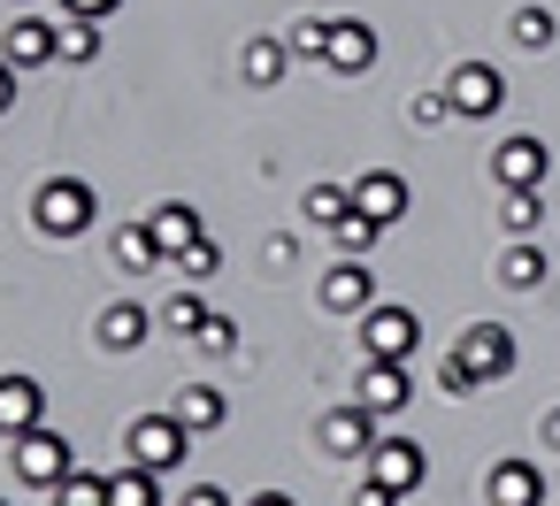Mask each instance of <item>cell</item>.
Here are the masks:
<instances>
[{
    "instance_id": "obj_1",
    "label": "cell",
    "mask_w": 560,
    "mask_h": 506,
    "mask_svg": "<svg viewBox=\"0 0 560 506\" xmlns=\"http://www.w3.org/2000/svg\"><path fill=\"white\" fill-rule=\"evenodd\" d=\"M93 185L85 177H47L39 192H32V223L47 231V238H85L93 231Z\"/></svg>"
},
{
    "instance_id": "obj_2",
    "label": "cell",
    "mask_w": 560,
    "mask_h": 506,
    "mask_svg": "<svg viewBox=\"0 0 560 506\" xmlns=\"http://www.w3.org/2000/svg\"><path fill=\"white\" fill-rule=\"evenodd\" d=\"M9 468H16V483H24V491H62V483L78 475L70 437H62V429H47V422L16 437V460H9Z\"/></svg>"
},
{
    "instance_id": "obj_3",
    "label": "cell",
    "mask_w": 560,
    "mask_h": 506,
    "mask_svg": "<svg viewBox=\"0 0 560 506\" xmlns=\"http://www.w3.org/2000/svg\"><path fill=\"white\" fill-rule=\"evenodd\" d=\"M124 452L139 460V468H154V475H170L185 452H192V429L177 422V407H162V414H139L131 422V437H124Z\"/></svg>"
},
{
    "instance_id": "obj_4",
    "label": "cell",
    "mask_w": 560,
    "mask_h": 506,
    "mask_svg": "<svg viewBox=\"0 0 560 506\" xmlns=\"http://www.w3.org/2000/svg\"><path fill=\"white\" fill-rule=\"evenodd\" d=\"M445 101H453V116L483 123V116H499V108H506V78H499L491 62H460V70L445 78Z\"/></svg>"
},
{
    "instance_id": "obj_5",
    "label": "cell",
    "mask_w": 560,
    "mask_h": 506,
    "mask_svg": "<svg viewBox=\"0 0 560 506\" xmlns=\"http://www.w3.org/2000/svg\"><path fill=\"white\" fill-rule=\"evenodd\" d=\"M415 338H422L415 307H384V299H376V307L361 315V353H369V361H407Z\"/></svg>"
},
{
    "instance_id": "obj_6",
    "label": "cell",
    "mask_w": 560,
    "mask_h": 506,
    "mask_svg": "<svg viewBox=\"0 0 560 506\" xmlns=\"http://www.w3.org/2000/svg\"><path fill=\"white\" fill-rule=\"evenodd\" d=\"M453 353H460L483 384H506V376H514V330H506V322H468V330L453 338Z\"/></svg>"
},
{
    "instance_id": "obj_7",
    "label": "cell",
    "mask_w": 560,
    "mask_h": 506,
    "mask_svg": "<svg viewBox=\"0 0 560 506\" xmlns=\"http://www.w3.org/2000/svg\"><path fill=\"white\" fill-rule=\"evenodd\" d=\"M361 475H376L384 491H422V475H430V460H422V445L415 437H376L369 445V460H361Z\"/></svg>"
},
{
    "instance_id": "obj_8",
    "label": "cell",
    "mask_w": 560,
    "mask_h": 506,
    "mask_svg": "<svg viewBox=\"0 0 560 506\" xmlns=\"http://www.w3.org/2000/svg\"><path fill=\"white\" fill-rule=\"evenodd\" d=\"M376 407H361V399H346V407H330L323 414V452H338V460H369V445H376Z\"/></svg>"
},
{
    "instance_id": "obj_9",
    "label": "cell",
    "mask_w": 560,
    "mask_h": 506,
    "mask_svg": "<svg viewBox=\"0 0 560 506\" xmlns=\"http://www.w3.org/2000/svg\"><path fill=\"white\" fill-rule=\"evenodd\" d=\"M39 422H47V384L24 376V368H16V376H0V437L16 445V437L39 429Z\"/></svg>"
},
{
    "instance_id": "obj_10",
    "label": "cell",
    "mask_w": 560,
    "mask_h": 506,
    "mask_svg": "<svg viewBox=\"0 0 560 506\" xmlns=\"http://www.w3.org/2000/svg\"><path fill=\"white\" fill-rule=\"evenodd\" d=\"M323 70H338V78H361V70H376V32H369L361 16H330Z\"/></svg>"
},
{
    "instance_id": "obj_11",
    "label": "cell",
    "mask_w": 560,
    "mask_h": 506,
    "mask_svg": "<svg viewBox=\"0 0 560 506\" xmlns=\"http://www.w3.org/2000/svg\"><path fill=\"white\" fill-rule=\"evenodd\" d=\"M491 177L514 192V185H545L552 177V154H545V139H529V131H514V139H499V154H491Z\"/></svg>"
},
{
    "instance_id": "obj_12",
    "label": "cell",
    "mask_w": 560,
    "mask_h": 506,
    "mask_svg": "<svg viewBox=\"0 0 560 506\" xmlns=\"http://www.w3.org/2000/svg\"><path fill=\"white\" fill-rule=\"evenodd\" d=\"M323 307L330 315H369L376 307V276H369V254H346L330 276H323Z\"/></svg>"
},
{
    "instance_id": "obj_13",
    "label": "cell",
    "mask_w": 560,
    "mask_h": 506,
    "mask_svg": "<svg viewBox=\"0 0 560 506\" xmlns=\"http://www.w3.org/2000/svg\"><path fill=\"white\" fill-rule=\"evenodd\" d=\"M0 55H9L16 70H39V62H62V32L47 16H16L9 39H0Z\"/></svg>"
},
{
    "instance_id": "obj_14",
    "label": "cell",
    "mask_w": 560,
    "mask_h": 506,
    "mask_svg": "<svg viewBox=\"0 0 560 506\" xmlns=\"http://www.w3.org/2000/svg\"><path fill=\"white\" fill-rule=\"evenodd\" d=\"M147 231H154L162 261H177L185 246H200V238H208V231H200V208H192V200H162V208L147 215Z\"/></svg>"
},
{
    "instance_id": "obj_15",
    "label": "cell",
    "mask_w": 560,
    "mask_h": 506,
    "mask_svg": "<svg viewBox=\"0 0 560 506\" xmlns=\"http://www.w3.org/2000/svg\"><path fill=\"white\" fill-rule=\"evenodd\" d=\"M361 407H376V414H399L407 399H415V384H407V361H361V391H353Z\"/></svg>"
},
{
    "instance_id": "obj_16",
    "label": "cell",
    "mask_w": 560,
    "mask_h": 506,
    "mask_svg": "<svg viewBox=\"0 0 560 506\" xmlns=\"http://www.w3.org/2000/svg\"><path fill=\"white\" fill-rule=\"evenodd\" d=\"M353 208H361V215H376V223L392 231V223L407 215V177H392V169H369V177L353 185Z\"/></svg>"
},
{
    "instance_id": "obj_17",
    "label": "cell",
    "mask_w": 560,
    "mask_h": 506,
    "mask_svg": "<svg viewBox=\"0 0 560 506\" xmlns=\"http://www.w3.org/2000/svg\"><path fill=\"white\" fill-rule=\"evenodd\" d=\"M491 506H545V468L537 460H499L491 468Z\"/></svg>"
},
{
    "instance_id": "obj_18",
    "label": "cell",
    "mask_w": 560,
    "mask_h": 506,
    "mask_svg": "<svg viewBox=\"0 0 560 506\" xmlns=\"http://www.w3.org/2000/svg\"><path fill=\"white\" fill-rule=\"evenodd\" d=\"M147 330H154V315H147L139 299H116V307L101 315V330H93V338H101L108 353H139V345H147Z\"/></svg>"
},
{
    "instance_id": "obj_19",
    "label": "cell",
    "mask_w": 560,
    "mask_h": 506,
    "mask_svg": "<svg viewBox=\"0 0 560 506\" xmlns=\"http://www.w3.org/2000/svg\"><path fill=\"white\" fill-rule=\"evenodd\" d=\"M170 407H177V422H185L192 437H208V429H223V422H231V407H223V391H215V384H185Z\"/></svg>"
},
{
    "instance_id": "obj_20",
    "label": "cell",
    "mask_w": 560,
    "mask_h": 506,
    "mask_svg": "<svg viewBox=\"0 0 560 506\" xmlns=\"http://www.w3.org/2000/svg\"><path fill=\"white\" fill-rule=\"evenodd\" d=\"M545 276H552V269H545V246H537V238H514V246L499 254V284H506V292H529V284H545Z\"/></svg>"
},
{
    "instance_id": "obj_21",
    "label": "cell",
    "mask_w": 560,
    "mask_h": 506,
    "mask_svg": "<svg viewBox=\"0 0 560 506\" xmlns=\"http://www.w3.org/2000/svg\"><path fill=\"white\" fill-rule=\"evenodd\" d=\"M284 62H292V47H284V39H246V55H238L246 85H261V93H269V85L284 78Z\"/></svg>"
},
{
    "instance_id": "obj_22",
    "label": "cell",
    "mask_w": 560,
    "mask_h": 506,
    "mask_svg": "<svg viewBox=\"0 0 560 506\" xmlns=\"http://www.w3.org/2000/svg\"><path fill=\"white\" fill-rule=\"evenodd\" d=\"M300 215H307L315 231H338V223L353 215V185H307V200H300Z\"/></svg>"
},
{
    "instance_id": "obj_23",
    "label": "cell",
    "mask_w": 560,
    "mask_h": 506,
    "mask_svg": "<svg viewBox=\"0 0 560 506\" xmlns=\"http://www.w3.org/2000/svg\"><path fill=\"white\" fill-rule=\"evenodd\" d=\"M499 223H506V238H537V223H545V185H514L506 208H499Z\"/></svg>"
},
{
    "instance_id": "obj_24",
    "label": "cell",
    "mask_w": 560,
    "mask_h": 506,
    "mask_svg": "<svg viewBox=\"0 0 560 506\" xmlns=\"http://www.w3.org/2000/svg\"><path fill=\"white\" fill-rule=\"evenodd\" d=\"M108 498H116V506H162V475L139 468V460H124V468L108 475Z\"/></svg>"
},
{
    "instance_id": "obj_25",
    "label": "cell",
    "mask_w": 560,
    "mask_h": 506,
    "mask_svg": "<svg viewBox=\"0 0 560 506\" xmlns=\"http://www.w3.org/2000/svg\"><path fill=\"white\" fill-rule=\"evenodd\" d=\"M506 39H514L522 55H552V39H560V24H552V9H514V24H506Z\"/></svg>"
},
{
    "instance_id": "obj_26",
    "label": "cell",
    "mask_w": 560,
    "mask_h": 506,
    "mask_svg": "<svg viewBox=\"0 0 560 506\" xmlns=\"http://www.w3.org/2000/svg\"><path fill=\"white\" fill-rule=\"evenodd\" d=\"M200 322H208V299H200L192 284L162 299V330H170V338H200Z\"/></svg>"
},
{
    "instance_id": "obj_27",
    "label": "cell",
    "mask_w": 560,
    "mask_h": 506,
    "mask_svg": "<svg viewBox=\"0 0 560 506\" xmlns=\"http://www.w3.org/2000/svg\"><path fill=\"white\" fill-rule=\"evenodd\" d=\"M116 261H124V269H154V261H162L154 231H147V223H124V231H116Z\"/></svg>"
},
{
    "instance_id": "obj_28",
    "label": "cell",
    "mask_w": 560,
    "mask_h": 506,
    "mask_svg": "<svg viewBox=\"0 0 560 506\" xmlns=\"http://www.w3.org/2000/svg\"><path fill=\"white\" fill-rule=\"evenodd\" d=\"M101 55V16H70L62 24V62H93Z\"/></svg>"
},
{
    "instance_id": "obj_29",
    "label": "cell",
    "mask_w": 560,
    "mask_h": 506,
    "mask_svg": "<svg viewBox=\"0 0 560 506\" xmlns=\"http://www.w3.org/2000/svg\"><path fill=\"white\" fill-rule=\"evenodd\" d=\"M284 47H292L300 62H323V47H330V24H323V16H300V24L284 32Z\"/></svg>"
},
{
    "instance_id": "obj_30",
    "label": "cell",
    "mask_w": 560,
    "mask_h": 506,
    "mask_svg": "<svg viewBox=\"0 0 560 506\" xmlns=\"http://www.w3.org/2000/svg\"><path fill=\"white\" fill-rule=\"evenodd\" d=\"M330 238H338V254H369V246H376V238H384V223H376V215H361V208H353V215H346V223H338V231H330Z\"/></svg>"
},
{
    "instance_id": "obj_31",
    "label": "cell",
    "mask_w": 560,
    "mask_h": 506,
    "mask_svg": "<svg viewBox=\"0 0 560 506\" xmlns=\"http://www.w3.org/2000/svg\"><path fill=\"white\" fill-rule=\"evenodd\" d=\"M438 391H445V399H476V391H483V376H476L460 353H445V361H438Z\"/></svg>"
},
{
    "instance_id": "obj_32",
    "label": "cell",
    "mask_w": 560,
    "mask_h": 506,
    "mask_svg": "<svg viewBox=\"0 0 560 506\" xmlns=\"http://www.w3.org/2000/svg\"><path fill=\"white\" fill-rule=\"evenodd\" d=\"M55 506H116V498H108V475H85V468H78V475L55 491Z\"/></svg>"
},
{
    "instance_id": "obj_33",
    "label": "cell",
    "mask_w": 560,
    "mask_h": 506,
    "mask_svg": "<svg viewBox=\"0 0 560 506\" xmlns=\"http://www.w3.org/2000/svg\"><path fill=\"white\" fill-rule=\"evenodd\" d=\"M192 345H200V353H208V361H223V353H238V322H231V315H208V322H200V338H192Z\"/></svg>"
},
{
    "instance_id": "obj_34",
    "label": "cell",
    "mask_w": 560,
    "mask_h": 506,
    "mask_svg": "<svg viewBox=\"0 0 560 506\" xmlns=\"http://www.w3.org/2000/svg\"><path fill=\"white\" fill-rule=\"evenodd\" d=\"M215 261H223V254L200 238V246H185V254H177V276H185V284H200V276H215Z\"/></svg>"
},
{
    "instance_id": "obj_35",
    "label": "cell",
    "mask_w": 560,
    "mask_h": 506,
    "mask_svg": "<svg viewBox=\"0 0 560 506\" xmlns=\"http://www.w3.org/2000/svg\"><path fill=\"white\" fill-rule=\"evenodd\" d=\"M407 116H415L422 131H438V123H453V101H445V93H415V108H407Z\"/></svg>"
},
{
    "instance_id": "obj_36",
    "label": "cell",
    "mask_w": 560,
    "mask_h": 506,
    "mask_svg": "<svg viewBox=\"0 0 560 506\" xmlns=\"http://www.w3.org/2000/svg\"><path fill=\"white\" fill-rule=\"evenodd\" d=\"M353 506H399V491H384L376 475H361V491H353Z\"/></svg>"
},
{
    "instance_id": "obj_37",
    "label": "cell",
    "mask_w": 560,
    "mask_h": 506,
    "mask_svg": "<svg viewBox=\"0 0 560 506\" xmlns=\"http://www.w3.org/2000/svg\"><path fill=\"white\" fill-rule=\"evenodd\" d=\"M9 108H16V62L0 55V116H9Z\"/></svg>"
},
{
    "instance_id": "obj_38",
    "label": "cell",
    "mask_w": 560,
    "mask_h": 506,
    "mask_svg": "<svg viewBox=\"0 0 560 506\" xmlns=\"http://www.w3.org/2000/svg\"><path fill=\"white\" fill-rule=\"evenodd\" d=\"M62 9H70V16H116L124 0H62Z\"/></svg>"
},
{
    "instance_id": "obj_39",
    "label": "cell",
    "mask_w": 560,
    "mask_h": 506,
    "mask_svg": "<svg viewBox=\"0 0 560 506\" xmlns=\"http://www.w3.org/2000/svg\"><path fill=\"white\" fill-rule=\"evenodd\" d=\"M185 506H231V498H223L215 483H192V491H185Z\"/></svg>"
},
{
    "instance_id": "obj_40",
    "label": "cell",
    "mask_w": 560,
    "mask_h": 506,
    "mask_svg": "<svg viewBox=\"0 0 560 506\" xmlns=\"http://www.w3.org/2000/svg\"><path fill=\"white\" fill-rule=\"evenodd\" d=\"M545 452H560V407H545Z\"/></svg>"
},
{
    "instance_id": "obj_41",
    "label": "cell",
    "mask_w": 560,
    "mask_h": 506,
    "mask_svg": "<svg viewBox=\"0 0 560 506\" xmlns=\"http://www.w3.org/2000/svg\"><path fill=\"white\" fill-rule=\"evenodd\" d=\"M246 506H292V498H284V491H254Z\"/></svg>"
},
{
    "instance_id": "obj_42",
    "label": "cell",
    "mask_w": 560,
    "mask_h": 506,
    "mask_svg": "<svg viewBox=\"0 0 560 506\" xmlns=\"http://www.w3.org/2000/svg\"><path fill=\"white\" fill-rule=\"evenodd\" d=\"M0 506H9V498H0Z\"/></svg>"
}]
</instances>
